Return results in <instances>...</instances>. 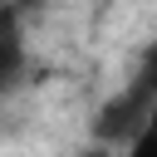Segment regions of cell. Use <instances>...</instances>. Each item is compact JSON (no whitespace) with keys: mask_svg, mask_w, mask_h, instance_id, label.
Returning <instances> with one entry per match:
<instances>
[{"mask_svg":"<svg viewBox=\"0 0 157 157\" xmlns=\"http://www.w3.org/2000/svg\"><path fill=\"white\" fill-rule=\"evenodd\" d=\"M152 113H157V103L142 98L132 83H123V88H113V93L98 103V113H93V123H88V137L103 142V147H113V152H128V147L142 137V128L152 123Z\"/></svg>","mask_w":157,"mask_h":157,"instance_id":"obj_1","label":"cell"},{"mask_svg":"<svg viewBox=\"0 0 157 157\" xmlns=\"http://www.w3.org/2000/svg\"><path fill=\"white\" fill-rule=\"evenodd\" d=\"M123 157H157V113H152V123L142 128V137H137V142H132Z\"/></svg>","mask_w":157,"mask_h":157,"instance_id":"obj_4","label":"cell"},{"mask_svg":"<svg viewBox=\"0 0 157 157\" xmlns=\"http://www.w3.org/2000/svg\"><path fill=\"white\" fill-rule=\"evenodd\" d=\"M29 74V49H25V5L5 0L0 5V98L15 93Z\"/></svg>","mask_w":157,"mask_h":157,"instance_id":"obj_2","label":"cell"},{"mask_svg":"<svg viewBox=\"0 0 157 157\" xmlns=\"http://www.w3.org/2000/svg\"><path fill=\"white\" fill-rule=\"evenodd\" d=\"M128 83L142 93V98H152L157 103V39L137 54V64H132V74H128Z\"/></svg>","mask_w":157,"mask_h":157,"instance_id":"obj_3","label":"cell"}]
</instances>
